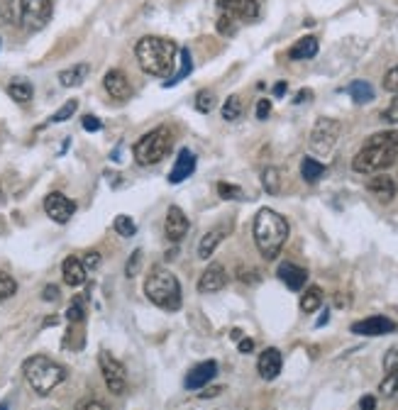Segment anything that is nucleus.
Returning a JSON list of instances; mask_svg holds the SVG:
<instances>
[{"label":"nucleus","instance_id":"obj_35","mask_svg":"<svg viewBox=\"0 0 398 410\" xmlns=\"http://www.w3.org/2000/svg\"><path fill=\"white\" fill-rule=\"evenodd\" d=\"M113 230L120 234V237H132V234L137 232V225L130 215H117V218L113 220Z\"/></svg>","mask_w":398,"mask_h":410},{"label":"nucleus","instance_id":"obj_12","mask_svg":"<svg viewBox=\"0 0 398 410\" xmlns=\"http://www.w3.org/2000/svg\"><path fill=\"white\" fill-rule=\"evenodd\" d=\"M215 376H218V364L213 362V359H208V362H201L193 369H188L186 378H183V386H186L188 391H201V388H206Z\"/></svg>","mask_w":398,"mask_h":410},{"label":"nucleus","instance_id":"obj_26","mask_svg":"<svg viewBox=\"0 0 398 410\" xmlns=\"http://www.w3.org/2000/svg\"><path fill=\"white\" fill-rule=\"evenodd\" d=\"M8 95H10V98H13L15 102L25 105V102L32 100L34 86L29 84V81H25V79H13V81H10V86H8Z\"/></svg>","mask_w":398,"mask_h":410},{"label":"nucleus","instance_id":"obj_16","mask_svg":"<svg viewBox=\"0 0 398 410\" xmlns=\"http://www.w3.org/2000/svg\"><path fill=\"white\" fill-rule=\"evenodd\" d=\"M188 227H191V223H188L186 213H183L178 205H169V210H166V220H164L166 237H169L171 242H181V239L188 234Z\"/></svg>","mask_w":398,"mask_h":410},{"label":"nucleus","instance_id":"obj_15","mask_svg":"<svg viewBox=\"0 0 398 410\" xmlns=\"http://www.w3.org/2000/svg\"><path fill=\"white\" fill-rule=\"evenodd\" d=\"M103 88H105V93L117 102L127 100L132 93L130 79H127L125 71H120V69H110L108 74L103 76Z\"/></svg>","mask_w":398,"mask_h":410},{"label":"nucleus","instance_id":"obj_4","mask_svg":"<svg viewBox=\"0 0 398 410\" xmlns=\"http://www.w3.org/2000/svg\"><path fill=\"white\" fill-rule=\"evenodd\" d=\"M22 373H25V378H27L29 386H32V391L39 393V396H49V393L66 378V369L44 355L29 357L27 362L22 364Z\"/></svg>","mask_w":398,"mask_h":410},{"label":"nucleus","instance_id":"obj_43","mask_svg":"<svg viewBox=\"0 0 398 410\" xmlns=\"http://www.w3.org/2000/svg\"><path fill=\"white\" fill-rule=\"evenodd\" d=\"M384 91L398 93V64L394 66V69H389V74L384 76Z\"/></svg>","mask_w":398,"mask_h":410},{"label":"nucleus","instance_id":"obj_40","mask_svg":"<svg viewBox=\"0 0 398 410\" xmlns=\"http://www.w3.org/2000/svg\"><path fill=\"white\" fill-rule=\"evenodd\" d=\"M140 266H142V249H135L130 259H127V266H125L127 279H135V276L140 274Z\"/></svg>","mask_w":398,"mask_h":410},{"label":"nucleus","instance_id":"obj_8","mask_svg":"<svg viewBox=\"0 0 398 410\" xmlns=\"http://www.w3.org/2000/svg\"><path fill=\"white\" fill-rule=\"evenodd\" d=\"M340 137V122L333 120V117H318L313 125V132H310V150L320 157H328L333 154L335 145H338Z\"/></svg>","mask_w":398,"mask_h":410},{"label":"nucleus","instance_id":"obj_48","mask_svg":"<svg viewBox=\"0 0 398 410\" xmlns=\"http://www.w3.org/2000/svg\"><path fill=\"white\" fill-rule=\"evenodd\" d=\"M239 279H242L244 284H249V286L259 284V274L257 271H252V269H239Z\"/></svg>","mask_w":398,"mask_h":410},{"label":"nucleus","instance_id":"obj_47","mask_svg":"<svg viewBox=\"0 0 398 410\" xmlns=\"http://www.w3.org/2000/svg\"><path fill=\"white\" fill-rule=\"evenodd\" d=\"M100 261H103V259H100V254H98V252H88V254L84 256L86 271H95V269L100 266Z\"/></svg>","mask_w":398,"mask_h":410},{"label":"nucleus","instance_id":"obj_44","mask_svg":"<svg viewBox=\"0 0 398 410\" xmlns=\"http://www.w3.org/2000/svg\"><path fill=\"white\" fill-rule=\"evenodd\" d=\"M81 127H84L86 132H100L103 130V122H100L95 115H84L81 117Z\"/></svg>","mask_w":398,"mask_h":410},{"label":"nucleus","instance_id":"obj_5","mask_svg":"<svg viewBox=\"0 0 398 410\" xmlns=\"http://www.w3.org/2000/svg\"><path fill=\"white\" fill-rule=\"evenodd\" d=\"M145 296L161 310L176 312L181 308V284L169 269H154L145 281Z\"/></svg>","mask_w":398,"mask_h":410},{"label":"nucleus","instance_id":"obj_49","mask_svg":"<svg viewBox=\"0 0 398 410\" xmlns=\"http://www.w3.org/2000/svg\"><path fill=\"white\" fill-rule=\"evenodd\" d=\"M269 115H272V102H269V100H259L257 102V117H259V120H267Z\"/></svg>","mask_w":398,"mask_h":410},{"label":"nucleus","instance_id":"obj_41","mask_svg":"<svg viewBox=\"0 0 398 410\" xmlns=\"http://www.w3.org/2000/svg\"><path fill=\"white\" fill-rule=\"evenodd\" d=\"M218 32H220L223 37H234L237 22H234L232 18H227V15H220V18H218Z\"/></svg>","mask_w":398,"mask_h":410},{"label":"nucleus","instance_id":"obj_27","mask_svg":"<svg viewBox=\"0 0 398 410\" xmlns=\"http://www.w3.org/2000/svg\"><path fill=\"white\" fill-rule=\"evenodd\" d=\"M262 186L269 196H279L281 193V171L277 166H264L262 168Z\"/></svg>","mask_w":398,"mask_h":410},{"label":"nucleus","instance_id":"obj_6","mask_svg":"<svg viewBox=\"0 0 398 410\" xmlns=\"http://www.w3.org/2000/svg\"><path fill=\"white\" fill-rule=\"evenodd\" d=\"M171 130L169 127H157V130L147 132L145 137H142L140 142L135 145V161L140 164V166H154V164H159L161 159L169 154L171 150Z\"/></svg>","mask_w":398,"mask_h":410},{"label":"nucleus","instance_id":"obj_29","mask_svg":"<svg viewBox=\"0 0 398 410\" xmlns=\"http://www.w3.org/2000/svg\"><path fill=\"white\" fill-rule=\"evenodd\" d=\"M178 54H181V71H178V74H173L171 79H166L164 88H171V86H176L178 81H183L186 76H191V71H193V56H191V49H181Z\"/></svg>","mask_w":398,"mask_h":410},{"label":"nucleus","instance_id":"obj_55","mask_svg":"<svg viewBox=\"0 0 398 410\" xmlns=\"http://www.w3.org/2000/svg\"><path fill=\"white\" fill-rule=\"evenodd\" d=\"M308 98H310V93H308V91H300V93L296 95V100H293V102H303V100H308Z\"/></svg>","mask_w":398,"mask_h":410},{"label":"nucleus","instance_id":"obj_14","mask_svg":"<svg viewBox=\"0 0 398 410\" xmlns=\"http://www.w3.org/2000/svg\"><path fill=\"white\" fill-rule=\"evenodd\" d=\"M227 286V271L223 264H218V261H213V264H208V269L201 274V279H198V291L201 293H218V291H223Z\"/></svg>","mask_w":398,"mask_h":410},{"label":"nucleus","instance_id":"obj_38","mask_svg":"<svg viewBox=\"0 0 398 410\" xmlns=\"http://www.w3.org/2000/svg\"><path fill=\"white\" fill-rule=\"evenodd\" d=\"M379 391H381V396H386V398L396 396V391H398V371L386 373L384 381H381V386H379Z\"/></svg>","mask_w":398,"mask_h":410},{"label":"nucleus","instance_id":"obj_52","mask_svg":"<svg viewBox=\"0 0 398 410\" xmlns=\"http://www.w3.org/2000/svg\"><path fill=\"white\" fill-rule=\"evenodd\" d=\"M252 350H254V340H249V337L239 340V352H242V355H249Z\"/></svg>","mask_w":398,"mask_h":410},{"label":"nucleus","instance_id":"obj_11","mask_svg":"<svg viewBox=\"0 0 398 410\" xmlns=\"http://www.w3.org/2000/svg\"><path fill=\"white\" fill-rule=\"evenodd\" d=\"M44 213L59 225H66L76 213V203L71 198H66L64 193H49L44 198Z\"/></svg>","mask_w":398,"mask_h":410},{"label":"nucleus","instance_id":"obj_22","mask_svg":"<svg viewBox=\"0 0 398 410\" xmlns=\"http://www.w3.org/2000/svg\"><path fill=\"white\" fill-rule=\"evenodd\" d=\"M366 191L374 193L381 203H391L396 198V181L391 176H386V173H379V176H374L366 183Z\"/></svg>","mask_w":398,"mask_h":410},{"label":"nucleus","instance_id":"obj_9","mask_svg":"<svg viewBox=\"0 0 398 410\" xmlns=\"http://www.w3.org/2000/svg\"><path fill=\"white\" fill-rule=\"evenodd\" d=\"M98 364H100V371H103V381H105V386H108V391L115 393V396L125 393V388H127V371H125V366H122V364L117 362V359L110 355V352H105V350H100Z\"/></svg>","mask_w":398,"mask_h":410},{"label":"nucleus","instance_id":"obj_7","mask_svg":"<svg viewBox=\"0 0 398 410\" xmlns=\"http://www.w3.org/2000/svg\"><path fill=\"white\" fill-rule=\"evenodd\" d=\"M54 13L52 0H20L18 8V22L27 32H39L49 25Z\"/></svg>","mask_w":398,"mask_h":410},{"label":"nucleus","instance_id":"obj_31","mask_svg":"<svg viewBox=\"0 0 398 410\" xmlns=\"http://www.w3.org/2000/svg\"><path fill=\"white\" fill-rule=\"evenodd\" d=\"M242 117V98L239 95H230V98L223 102V120L234 122Z\"/></svg>","mask_w":398,"mask_h":410},{"label":"nucleus","instance_id":"obj_54","mask_svg":"<svg viewBox=\"0 0 398 410\" xmlns=\"http://www.w3.org/2000/svg\"><path fill=\"white\" fill-rule=\"evenodd\" d=\"M218 393H220V388H211V391H203V393H201V401H206V398L218 396Z\"/></svg>","mask_w":398,"mask_h":410},{"label":"nucleus","instance_id":"obj_20","mask_svg":"<svg viewBox=\"0 0 398 410\" xmlns=\"http://www.w3.org/2000/svg\"><path fill=\"white\" fill-rule=\"evenodd\" d=\"M61 276H64V284L71 289H79L86 284V266L79 256H66L64 264H61Z\"/></svg>","mask_w":398,"mask_h":410},{"label":"nucleus","instance_id":"obj_37","mask_svg":"<svg viewBox=\"0 0 398 410\" xmlns=\"http://www.w3.org/2000/svg\"><path fill=\"white\" fill-rule=\"evenodd\" d=\"M18 22V10L10 0H0V27Z\"/></svg>","mask_w":398,"mask_h":410},{"label":"nucleus","instance_id":"obj_56","mask_svg":"<svg viewBox=\"0 0 398 410\" xmlns=\"http://www.w3.org/2000/svg\"><path fill=\"white\" fill-rule=\"evenodd\" d=\"M325 322H328V310H325L323 315H320V320H318V327H323Z\"/></svg>","mask_w":398,"mask_h":410},{"label":"nucleus","instance_id":"obj_28","mask_svg":"<svg viewBox=\"0 0 398 410\" xmlns=\"http://www.w3.org/2000/svg\"><path fill=\"white\" fill-rule=\"evenodd\" d=\"M323 173H325V166L318 161V159L305 157L303 161H300V176H303V181H305V183L320 181V178H323Z\"/></svg>","mask_w":398,"mask_h":410},{"label":"nucleus","instance_id":"obj_17","mask_svg":"<svg viewBox=\"0 0 398 410\" xmlns=\"http://www.w3.org/2000/svg\"><path fill=\"white\" fill-rule=\"evenodd\" d=\"M281 366H284V357H281V352L274 350V347H269V350H264L262 355H259L257 371L264 381H274V378L281 373Z\"/></svg>","mask_w":398,"mask_h":410},{"label":"nucleus","instance_id":"obj_21","mask_svg":"<svg viewBox=\"0 0 398 410\" xmlns=\"http://www.w3.org/2000/svg\"><path fill=\"white\" fill-rule=\"evenodd\" d=\"M196 171V154L193 152H188V150H181L178 152V159H176V164H173V168L169 171V183H181V181H186L191 173Z\"/></svg>","mask_w":398,"mask_h":410},{"label":"nucleus","instance_id":"obj_39","mask_svg":"<svg viewBox=\"0 0 398 410\" xmlns=\"http://www.w3.org/2000/svg\"><path fill=\"white\" fill-rule=\"evenodd\" d=\"M76 107H79V100H76V98L66 100L64 105H61L59 110H57V112H54V115H52V122H66V120H69V117H71V115H74V112H76Z\"/></svg>","mask_w":398,"mask_h":410},{"label":"nucleus","instance_id":"obj_18","mask_svg":"<svg viewBox=\"0 0 398 410\" xmlns=\"http://www.w3.org/2000/svg\"><path fill=\"white\" fill-rule=\"evenodd\" d=\"M277 276L281 284H286L288 291H300L305 284H308V271L298 264H291V261H284L277 269Z\"/></svg>","mask_w":398,"mask_h":410},{"label":"nucleus","instance_id":"obj_36","mask_svg":"<svg viewBox=\"0 0 398 410\" xmlns=\"http://www.w3.org/2000/svg\"><path fill=\"white\" fill-rule=\"evenodd\" d=\"M15 293H18V281L5 271H0V300L13 298Z\"/></svg>","mask_w":398,"mask_h":410},{"label":"nucleus","instance_id":"obj_10","mask_svg":"<svg viewBox=\"0 0 398 410\" xmlns=\"http://www.w3.org/2000/svg\"><path fill=\"white\" fill-rule=\"evenodd\" d=\"M223 15L232 18L234 22H257L262 18V0H218Z\"/></svg>","mask_w":398,"mask_h":410},{"label":"nucleus","instance_id":"obj_24","mask_svg":"<svg viewBox=\"0 0 398 410\" xmlns=\"http://www.w3.org/2000/svg\"><path fill=\"white\" fill-rule=\"evenodd\" d=\"M318 54V39L313 37V34H308V37H300L298 42L291 47L288 56L293 61H305V59H313V56Z\"/></svg>","mask_w":398,"mask_h":410},{"label":"nucleus","instance_id":"obj_42","mask_svg":"<svg viewBox=\"0 0 398 410\" xmlns=\"http://www.w3.org/2000/svg\"><path fill=\"white\" fill-rule=\"evenodd\" d=\"M381 120L389 122V125H398V93H396V98L391 100V105L381 112Z\"/></svg>","mask_w":398,"mask_h":410},{"label":"nucleus","instance_id":"obj_2","mask_svg":"<svg viewBox=\"0 0 398 410\" xmlns=\"http://www.w3.org/2000/svg\"><path fill=\"white\" fill-rule=\"evenodd\" d=\"M252 232H254V244H257L259 254L267 261H274L281 254L291 227H288V220L281 213H277L272 208H262L254 215Z\"/></svg>","mask_w":398,"mask_h":410},{"label":"nucleus","instance_id":"obj_3","mask_svg":"<svg viewBox=\"0 0 398 410\" xmlns=\"http://www.w3.org/2000/svg\"><path fill=\"white\" fill-rule=\"evenodd\" d=\"M178 49L171 39L164 37H142L135 44V56L140 61L142 71L154 79H171L176 69Z\"/></svg>","mask_w":398,"mask_h":410},{"label":"nucleus","instance_id":"obj_46","mask_svg":"<svg viewBox=\"0 0 398 410\" xmlns=\"http://www.w3.org/2000/svg\"><path fill=\"white\" fill-rule=\"evenodd\" d=\"M384 371H398V352L396 350H389L384 357Z\"/></svg>","mask_w":398,"mask_h":410},{"label":"nucleus","instance_id":"obj_33","mask_svg":"<svg viewBox=\"0 0 398 410\" xmlns=\"http://www.w3.org/2000/svg\"><path fill=\"white\" fill-rule=\"evenodd\" d=\"M218 196H220L223 201H244L242 186H237V183H227V181L218 183Z\"/></svg>","mask_w":398,"mask_h":410},{"label":"nucleus","instance_id":"obj_1","mask_svg":"<svg viewBox=\"0 0 398 410\" xmlns=\"http://www.w3.org/2000/svg\"><path fill=\"white\" fill-rule=\"evenodd\" d=\"M398 161V130L376 132L361 145V150L352 159V168L357 173H379L391 168Z\"/></svg>","mask_w":398,"mask_h":410},{"label":"nucleus","instance_id":"obj_30","mask_svg":"<svg viewBox=\"0 0 398 410\" xmlns=\"http://www.w3.org/2000/svg\"><path fill=\"white\" fill-rule=\"evenodd\" d=\"M320 305H323V291H320L318 286H310V289L303 293V298H300V310L315 312Z\"/></svg>","mask_w":398,"mask_h":410},{"label":"nucleus","instance_id":"obj_45","mask_svg":"<svg viewBox=\"0 0 398 410\" xmlns=\"http://www.w3.org/2000/svg\"><path fill=\"white\" fill-rule=\"evenodd\" d=\"M59 296H61V291H59L57 284H47V286H44V291H42V300H44V303H54V300H59Z\"/></svg>","mask_w":398,"mask_h":410},{"label":"nucleus","instance_id":"obj_50","mask_svg":"<svg viewBox=\"0 0 398 410\" xmlns=\"http://www.w3.org/2000/svg\"><path fill=\"white\" fill-rule=\"evenodd\" d=\"M76 410H108V406L100 403V401H84V403L76 406Z\"/></svg>","mask_w":398,"mask_h":410},{"label":"nucleus","instance_id":"obj_57","mask_svg":"<svg viewBox=\"0 0 398 410\" xmlns=\"http://www.w3.org/2000/svg\"><path fill=\"white\" fill-rule=\"evenodd\" d=\"M0 410H10V406H8V403L3 401V403H0Z\"/></svg>","mask_w":398,"mask_h":410},{"label":"nucleus","instance_id":"obj_23","mask_svg":"<svg viewBox=\"0 0 398 410\" xmlns=\"http://www.w3.org/2000/svg\"><path fill=\"white\" fill-rule=\"evenodd\" d=\"M88 74H91L88 64H74V66H69V69L59 71V84L64 86V88H76V86H81L88 79Z\"/></svg>","mask_w":398,"mask_h":410},{"label":"nucleus","instance_id":"obj_19","mask_svg":"<svg viewBox=\"0 0 398 410\" xmlns=\"http://www.w3.org/2000/svg\"><path fill=\"white\" fill-rule=\"evenodd\" d=\"M227 234H230V225H218V227L208 230V234H203L201 244H198V256L201 259H211Z\"/></svg>","mask_w":398,"mask_h":410},{"label":"nucleus","instance_id":"obj_53","mask_svg":"<svg viewBox=\"0 0 398 410\" xmlns=\"http://www.w3.org/2000/svg\"><path fill=\"white\" fill-rule=\"evenodd\" d=\"M286 88H288V86H286V81H279V84L274 86V95H277V98H281V95L286 93Z\"/></svg>","mask_w":398,"mask_h":410},{"label":"nucleus","instance_id":"obj_34","mask_svg":"<svg viewBox=\"0 0 398 410\" xmlns=\"http://www.w3.org/2000/svg\"><path fill=\"white\" fill-rule=\"evenodd\" d=\"M215 105H218V95L213 93V91H198V95H196V110L198 112H211V110H215Z\"/></svg>","mask_w":398,"mask_h":410},{"label":"nucleus","instance_id":"obj_25","mask_svg":"<svg viewBox=\"0 0 398 410\" xmlns=\"http://www.w3.org/2000/svg\"><path fill=\"white\" fill-rule=\"evenodd\" d=\"M347 93H350V98L357 102V105H366V102L374 100V86L369 84V81H352L350 86H347Z\"/></svg>","mask_w":398,"mask_h":410},{"label":"nucleus","instance_id":"obj_13","mask_svg":"<svg viewBox=\"0 0 398 410\" xmlns=\"http://www.w3.org/2000/svg\"><path fill=\"white\" fill-rule=\"evenodd\" d=\"M396 322L391 317H384V315H371V317H364V320L354 322L350 327L354 335H364V337H379V335H389V332H396Z\"/></svg>","mask_w":398,"mask_h":410},{"label":"nucleus","instance_id":"obj_32","mask_svg":"<svg viewBox=\"0 0 398 410\" xmlns=\"http://www.w3.org/2000/svg\"><path fill=\"white\" fill-rule=\"evenodd\" d=\"M66 320H69L71 325H81V322L86 320V303L81 296H76V298L71 300L69 310H66Z\"/></svg>","mask_w":398,"mask_h":410},{"label":"nucleus","instance_id":"obj_51","mask_svg":"<svg viewBox=\"0 0 398 410\" xmlns=\"http://www.w3.org/2000/svg\"><path fill=\"white\" fill-rule=\"evenodd\" d=\"M359 408L361 410H376V398L374 396H364L359 401Z\"/></svg>","mask_w":398,"mask_h":410}]
</instances>
